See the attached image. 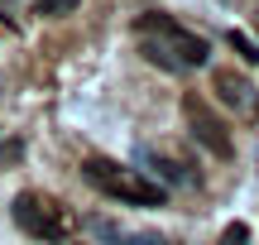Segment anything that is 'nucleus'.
<instances>
[{
    "label": "nucleus",
    "mask_w": 259,
    "mask_h": 245,
    "mask_svg": "<svg viewBox=\"0 0 259 245\" xmlns=\"http://www.w3.org/2000/svg\"><path fill=\"white\" fill-rule=\"evenodd\" d=\"M101 236L111 240V245H158V236H125V231H111V226H106Z\"/></svg>",
    "instance_id": "nucleus-11"
},
{
    "label": "nucleus",
    "mask_w": 259,
    "mask_h": 245,
    "mask_svg": "<svg viewBox=\"0 0 259 245\" xmlns=\"http://www.w3.org/2000/svg\"><path fill=\"white\" fill-rule=\"evenodd\" d=\"M135 169L149 173L158 188H192L197 183L192 164L178 159V154H168V149H158V144H135Z\"/></svg>",
    "instance_id": "nucleus-5"
},
{
    "label": "nucleus",
    "mask_w": 259,
    "mask_h": 245,
    "mask_svg": "<svg viewBox=\"0 0 259 245\" xmlns=\"http://www.w3.org/2000/svg\"><path fill=\"white\" fill-rule=\"evenodd\" d=\"M211 92H216V101H221L226 111H235V115H254L259 111L254 82L245 72H235V67H216L211 72Z\"/></svg>",
    "instance_id": "nucleus-6"
},
{
    "label": "nucleus",
    "mask_w": 259,
    "mask_h": 245,
    "mask_svg": "<svg viewBox=\"0 0 259 245\" xmlns=\"http://www.w3.org/2000/svg\"><path fill=\"white\" fill-rule=\"evenodd\" d=\"M77 5H82V0H34V10H38V15H48V19H58V15H72Z\"/></svg>",
    "instance_id": "nucleus-8"
},
{
    "label": "nucleus",
    "mask_w": 259,
    "mask_h": 245,
    "mask_svg": "<svg viewBox=\"0 0 259 245\" xmlns=\"http://www.w3.org/2000/svg\"><path fill=\"white\" fill-rule=\"evenodd\" d=\"M216 245H250V226H245V221H231V226L221 231V240Z\"/></svg>",
    "instance_id": "nucleus-10"
},
{
    "label": "nucleus",
    "mask_w": 259,
    "mask_h": 245,
    "mask_svg": "<svg viewBox=\"0 0 259 245\" xmlns=\"http://www.w3.org/2000/svg\"><path fill=\"white\" fill-rule=\"evenodd\" d=\"M183 120H187L192 140L202 144L206 154H216V159H231V154H235V140H231V130L221 125L216 106L206 101L202 92H187V96H183Z\"/></svg>",
    "instance_id": "nucleus-3"
},
{
    "label": "nucleus",
    "mask_w": 259,
    "mask_h": 245,
    "mask_svg": "<svg viewBox=\"0 0 259 245\" xmlns=\"http://www.w3.org/2000/svg\"><path fill=\"white\" fill-rule=\"evenodd\" d=\"M10 5H15V0H0V10H10Z\"/></svg>",
    "instance_id": "nucleus-12"
},
{
    "label": "nucleus",
    "mask_w": 259,
    "mask_h": 245,
    "mask_svg": "<svg viewBox=\"0 0 259 245\" xmlns=\"http://www.w3.org/2000/svg\"><path fill=\"white\" fill-rule=\"evenodd\" d=\"M135 38H139V53L154 67H163V72H197V67L211 63V44H206L202 34H192V29H183L173 15H163V10L139 15Z\"/></svg>",
    "instance_id": "nucleus-1"
},
{
    "label": "nucleus",
    "mask_w": 259,
    "mask_h": 245,
    "mask_svg": "<svg viewBox=\"0 0 259 245\" xmlns=\"http://www.w3.org/2000/svg\"><path fill=\"white\" fill-rule=\"evenodd\" d=\"M15 226L24 231V236L44 240V245H58L67 236V217L58 202H48L44 192H19L15 197Z\"/></svg>",
    "instance_id": "nucleus-4"
},
{
    "label": "nucleus",
    "mask_w": 259,
    "mask_h": 245,
    "mask_svg": "<svg viewBox=\"0 0 259 245\" xmlns=\"http://www.w3.org/2000/svg\"><path fill=\"white\" fill-rule=\"evenodd\" d=\"M254 29H259V24H254Z\"/></svg>",
    "instance_id": "nucleus-13"
},
{
    "label": "nucleus",
    "mask_w": 259,
    "mask_h": 245,
    "mask_svg": "<svg viewBox=\"0 0 259 245\" xmlns=\"http://www.w3.org/2000/svg\"><path fill=\"white\" fill-rule=\"evenodd\" d=\"M226 44H231L235 53L245 58V63H259V44H254L250 34H240V29H231V34H226Z\"/></svg>",
    "instance_id": "nucleus-7"
},
{
    "label": "nucleus",
    "mask_w": 259,
    "mask_h": 245,
    "mask_svg": "<svg viewBox=\"0 0 259 245\" xmlns=\"http://www.w3.org/2000/svg\"><path fill=\"white\" fill-rule=\"evenodd\" d=\"M19 159H24V144H19V140H0V173L15 169Z\"/></svg>",
    "instance_id": "nucleus-9"
},
{
    "label": "nucleus",
    "mask_w": 259,
    "mask_h": 245,
    "mask_svg": "<svg viewBox=\"0 0 259 245\" xmlns=\"http://www.w3.org/2000/svg\"><path fill=\"white\" fill-rule=\"evenodd\" d=\"M87 183L101 188L106 197H115V202H130V207H163L168 202V188H158L149 173L125 169V164H115V159H87Z\"/></svg>",
    "instance_id": "nucleus-2"
}]
</instances>
